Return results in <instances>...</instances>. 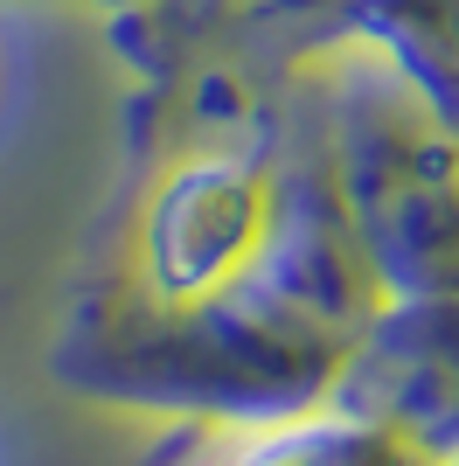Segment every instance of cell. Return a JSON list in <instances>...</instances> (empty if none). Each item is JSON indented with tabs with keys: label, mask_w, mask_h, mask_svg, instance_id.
I'll return each mask as SVG.
<instances>
[{
	"label": "cell",
	"mask_w": 459,
	"mask_h": 466,
	"mask_svg": "<svg viewBox=\"0 0 459 466\" xmlns=\"http://www.w3.org/2000/svg\"><path fill=\"white\" fill-rule=\"evenodd\" d=\"M209 439L216 452L202 466H459L411 425L348 404V397L292 410V418H265V425H230Z\"/></svg>",
	"instance_id": "7a4b0ae2"
},
{
	"label": "cell",
	"mask_w": 459,
	"mask_h": 466,
	"mask_svg": "<svg viewBox=\"0 0 459 466\" xmlns=\"http://www.w3.org/2000/svg\"><path fill=\"white\" fill-rule=\"evenodd\" d=\"M390 320L292 63L258 91L133 97V181L91 237L56 383L202 431L334 404Z\"/></svg>",
	"instance_id": "6da1fadb"
}]
</instances>
